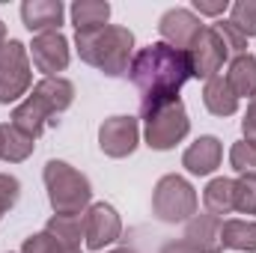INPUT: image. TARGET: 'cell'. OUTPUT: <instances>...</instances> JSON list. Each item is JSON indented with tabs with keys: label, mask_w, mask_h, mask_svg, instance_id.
Masks as SVG:
<instances>
[{
	"label": "cell",
	"mask_w": 256,
	"mask_h": 253,
	"mask_svg": "<svg viewBox=\"0 0 256 253\" xmlns=\"http://www.w3.org/2000/svg\"><path fill=\"white\" fill-rule=\"evenodd\" d=\"M188 78H191L188 51H176L167 42H152L140 48L128 66V80L140 92V114L176 102Z\"/></svg>",
	"instance_id": "1"
},
{
	"label": "cell",
	"mask_w": 256,
	"mask_h": 253,
	"mask_svg": "<svg viewBox=\"0 0 256 253\" xmlns=\"http://www.w3.org/2000/svg\"><path fill=\"white\" fill-rule=\"evenodd\" d=\"M74 45H78V54L84 63L98 68L108 78L128 74V66L134 60L131 57L134 54V33L128 27H116V24L90 30V33H78Z\"/></svg>",
	"instance_id": "2"
},
{
	"label": "cell",
	"mask_w": 256,
	"mask_h": 253,
	"mask_svg": "<svg viewBox=\"0 0 256 253\" xmlns=\"http://www.w3.org/2000/svg\"><path fill=\"white\" fill-rule=\"evenodd\" d=\"M42 179H45L54 214H84L90 208V200H92L90 179L80 170H74L72 164L48 161L42 170Z\"/></svg>",
	"instance_id": "3"
},
{
	"label": "cell",
	"mask_w": 256,
	"mask_h": 253,
	"mask_svg": "<svg viewBox=\"0 0 256 253\" xmlns=\"http://www.w3.org/2000/svg\"><path fill=\"white\" fill-rule=\"evenodd\" d=\"M152 212L164 224H188L196 214V190L188 179L170 173L161 176L152 190Z\"/></svg>",
	"instance_id": "4"
},
{
	"label": "cell",
	"mask_w": 256,
	"mask_h": 253,
	"mask_svg": "<svg viewBox=\"0 0 256 253\" xmlns=\"http://www.w3.org/2000/svg\"><path fill=\"white\" fill-rule=\"evenodd\" d=\"M146 120V146L149 149H173L176 143H182L191 131V120H188V110L185 104L176 98V102H167L149 114H143Z\"/></svg>",
	"instance_id": "5"
},
{
	"label": "cell",
	"mask_w": 256,
	"mask_h": 253,
	"mask_svg": "<svg viewBox=\"0 0 256 253\" xmlns=\"http://www.w3.org/2000/svg\"><path fill=\"white\" fill-rule=\"evenodd\" d=\"M33 80L27 48L18 39H9L0 48V104H12L21 96H27Z\"/></svg>",
	"instance_id": "6"
},
{
	"label": "cell",
	"mask_w": 256,
	"mask_h": 253,
	"mask_svg": "<svg viewBox=\"0 0 256 253\" xmlns=\"http://www.w3.org/2000/svg\"><path fill=\"white\" fill-rule=\"evenodd\" d=\"M188 60H191V78L212 80L214 74H220L224 63L230 60V51L224 48V42L214 33V27H202L196 42L188 48Z\"/></svg>",
	"instance_id": "7"
},
{
	"label": "cell",
	"mask_w": 256,
	"mask_h": 253,
	"mask_svg": "<svg viewBox=\"0 0 256 253\" xmlns=\"http://www.w3.org/2000/svg\"><path fill=\"white\" fill-rule=\"evenodd\" d=\"M84 232H86V248L102 250L114 244L122 232V220L110 202H92L84 212Z\"/></svg>",
	"instance_id": "8"
},
{
	"label": "cell",
	"mask_w": 256,
	"mask_h": 253,
	"mask_svg": "<svg viewBox=\"0 0 256 253\" xmlns=\"http://www.w3.org/2000/svg\"><path fill=\"white\" fill-rule=\"evenodd\" d=\"M140 143V128L134 116H110L98 128V146L108 158H128Z\"/></svg>",
	"instance_id": "9"
},
{
	"label": "cell",
	"mask_w": 256,
	"mask_h": 253,
	"mask_svg": "<svg viewBox=\"0 0 256 253\" xmlns=\"http://www.w3.org/2000/svg\"><path fill=\"white\" fill-rule=\"evenodd\" d=\"M158 33H161V39L170 48L188 51L196 42V36L202 33V21L194 15L191 9H167L161 15V21H158Z\"/></svg>",
	"instance_id": "10"
},
{
	"label": "cell",
	"mask_w": 256,
	"mask_h": 253,
	"mask_svg": "<svg viewBox=\"0 0 256 253\" xmlns=\"http://www.w3.org/2000/svg\"><path fill=\"white\" fill-rule=\"evenodd\" d=\"M30 57H33V66L45 78H57V72H63L68 66V42H66V36L60 30L39 33L30 45Z\"/></svg>",
	"instance_id": "11"
},
{
	"label": "cell",
	"mask_w": 256,
	"mask_h": 253,
	"mask_svg": "<svg viewBox=\"0 0 256 253\" xmlns=\"http://www.w3.org/2000/svg\"><path fill=\"white\" fill-rule=\"evenodd\" d=\"M57 122H60L57 114H54L36 92H30V96L12 110V126L18 128V131H24L27 137H33V140L42 137L45 128H54Z\"/></svg>",
	"instance_id": "12"
},
{
	"label": "cell",
	"mask_w": 256,
	"mask_h": 253,
	"mask_svg": "<svg viewBox=\"0 0 256 253\" xmlns=\"http://www.w3.org/2000/svg\"><path fill=\"white\" fill-rule=\"evenodd\" d=\"M220 158H224L220 140L212 137V134H206V137L194 140L191 146L185 149L182 167H185L188 173H194V176H208V173H214V170L220 167Z\"/></svg>",
	"instance_id": "13"
},
{
	"label": "cell",
	"mask_w": 256,
	"mask_h": 253,
	"mask_svg": "<svg viewBox=\"0 0 256 253\" xmlns=\"http://www.w3.org/2000/svg\"><path fill=\"white\" fill-rule=\"evenodd\" d=\"M63 3L60 0H27L21 6V21L30 33H54L63 24Z\"/></svg>",
	"instance_id": "14"
},
{
	"label": "cell",
	"mask_w": 256,
	"mask_h": 253,
	"mask_svg": "<svg viewBox=\"0 0 256 253\" xmlns=\"http://www.w3.org/2000/svg\"><path fill=\"white\" fill-rule=\"evenodd\" d=\"M220 226L224 220L214 218V214H194L185 226V244H191L196 253H220Z\"/></svg>",
	"instance_id": "15"
},
{
	"label": "cell",
	"mask_w": 256,
	"mask_h": 253,
	"mask_svg": "<svg viewBox=\"0 0 256 253\" xmlns=\"http://www.w3.org/2000/svg\"><path fill=\"white\" fill-rule=\"evenodd\" d=\"M202 104L214 116H232L238 110V96L232 92L226 74H214L212 80H206V86H202Z\"/></svg>",
	"instance_id": "16"
},
{
	"label": "cell",
	"mask_w": 256,
	"mask_h": 253,
	"mask_svg": "<svg viewBox=\"0 0 256 253\" xmlns=\"http://www.w3.org/2000/svg\"><path fill=\"white\" fill-rule=\"evenodd\" d=\"M68 15H72V24H74L78 33H90V30L108 27L110 3H104V0H78V3H72Z\"/></svg>",
	"instance_id": "17"
},
{
	"label": "cell",
	"mask_w": 256,
	"mask_h": 253,
	"mask_svg": "<svg viewBox=\"0 0 256 253\" xmlns=\"http://www.w3.org/2000/svg\"><path fill=\"white\" fill-rule=\"evenodd\" d=\"M33 92L60 116L63 110H68L72 108V102H74V84L72 80H66V78H42L36 86H33Z\"/></svg>",
	"instance_id": "18"
},
{
	"label": "cell",
	"mask_w": 256,
	"mask_h": 253,
	"mask_svg": "<svg viewBox=\"0 0 256 253\" xmlns=\"http://www.w3.org/2000/svg\"><path fill=\"white\" fill-rule=\"evenodd\" d=\"M226 80L238 98H256V57H250V54L236 57L230 63Z\"/></svg>",
	"instance_id": "19"
},
{
	"label": "cell",
	"mask_w": 256,
	"mask_h": 253,
	"mask_svg": "<svg viewBox=\"0 0 256 253\" xmlns=\"http://www.w3.org/2000/svg\"><path fill=\"white\" fill-rule=\"evenodd\" d=\"M202 202H206V212L214 214V218H224L230 212H236V200H232V179L226 176H218L212 179L206 190H202Z\"/></svg>",
	"instance_id": "20"
},
{
	"label": "cell",
	"mask_w": 256,
	"mask_h": 253,
	"mask_svg": "<svg viewBox=\"0 0 256 253\" xmlns=\"http://www.w3.org/2000/svg\"><path fill=\"white\" fill-rule=\"evenodd\" d=\"M33 137H27L24 131H18L15 126H3L0 134V161H9V164H21L33 155Z\"/></svg>",
	"instance_id": "21"
},
{
	"label": "cell",
	"mask_w": 256,
	"mask_h": 253,
	"mask_svg": "<svg viewBox=\"0 0 256 253\" xmlns=\"http://www.w3.org/2000/svg\"><path fill=\"white\" fill-rule=\"evenodd\" d=\"M220 244L242 253L256 250V224L254 220H224L220 226Z\"/></svg>",
	"instance_id": "22"
},
{
	"label": "cell",
	"mask_w": 256,
	"mask_h": 253,
	"mask_svg": "<svg viewBox=\"0 0 256 253\" xmlns=\"http://www.w3.org/2000/svg\"><path fill=\"white\" fill-rule=\"evenodd\" d=\"M45 232H51L57 242H63L68 248H80V238H86V232H84V214H54L48 220Z\"/></svg>",
	"instance_id": "23"
},
{
	"label": "cell",
	"mask_w": 256,
	"mask_h": 253,
	"mask_svg": "<svg viewBox=\"0 0 256 253\" xmlns=\"http://www.w3.org/2000/svg\"><path fill=\"white\" fill-rule=\"evenodd\" d=\"M214 27V33L220 36V42H224V48L230 51V57L236 60V57H242V54H248V36L232 24V21H218V24H212Z\"/></svg>",
	"instance_id": "24"
},
{
	"label": "cell",
	"mask_w": 256,
	"mask_h": 253,
	"mask_svg": "<svg viewBox=\"0 0 256 253\" xmlns=\"http://www.w3.org/2000/svg\"><path fill=\"white\" fill-rule=\"evenodd\" d=\"M232 200H236V212L256 214V176H238L232 182Z\"/></svg>",
	"instance_id": "25"
},
{
	"label": "cell",
	"mask_w": 256,
	"mask_h": 253,
	"mask_svg": "<svg viewBox=\"0 0 256 253\" xmlns=\"http://www.w3.org/2000/svg\"><path fill=\"white\" fill-rule=\"evenodd\" d=\"M230 164L238 176H256V146L248 140L232 143L230 149Z\"/></svg>",
	"instance_id": "26"
},
{
	"label": "cell",
	"mask_w": 256,
	"mask_h": 253,
	"mask_svg": "<svg viewBox=\"0 0 256 253\" xmlns=\"http://www.w3.org/2000/svg\"><path fill=\"white\" fill-rule=\"evenodd\" d=\"M21 253H80V248H68L63 242H57L51 232H36V236H30L27 242H24V248Z\"/></svg>",
	"instance_id": "27"
},
{
	"label": "cell",
	"mask_w": 256,
	"mask_h": 253,
	"mask_svg": "<svg viewBox=\"0 0 256 253\" xmlns=\"http://www.w3.org/2000/svg\"><path fill=\"white\" fill-rule=\"evenodd\" d=\"M230 21L250 39L256 36V0H236L230 9Z\"/></svg>",
	"instance_id": "28"
},
{
	"label": "cell",
	"mask_w": 256,
	"mask_h": 253,
	"mask_svg": "<svg viewBox=\"0 0 256 253\" xmlns=\"http://www.w3.org/2000/svg\"><path fill=\"white\" fill-rule=\"evenodd\" d=\"M21 196V182L9 173H0V214H6Z\"/></svg>",
	"instance_id": "29"
},
{
	"label": "cell",
	"mask_w": 256,
	"mask_h": 253,
	"mask_svg": "<svg viewBox=\"0 0 256 253\" xmlns=\"http://www.w3.org/2000/svg\"><path fill=\"white\" fill-rule=\"evenodd\" d=\"M242 131H244V140L256 146V98H250V104H248V114L242 120Z\"/></svg>",
	"instance_id": "30"
},
{
	"label": "cell",
	"mask_w": 256,
	"mask_h": 253,
	"mask_svg": "<svg viewBox=\"0 0 256 253\" xmlns=\"http://www.w3.org/2000/svg\"><path fill=\"white\" fill-rule=\"evenodd\" d=\"M194 12H200V15H224L226 0H194Z\"/></svg>",
	"instance_id": "31"
},
{
	"label": "cell",
	"mask_w": 256,
	"mask_h": 253,
	"mask_svg": "<svg viewBox=\"0 0 256 253\" xmlns=\"http://www.w3.org/2000/svg\"><path fill=\"white\" fill-rule=\"evenodd\" d=\"M161 253H196L191 244H185V242H170V244H164Z\"/></svg>",
	"instance_id": "32"
},
{
	"label": "cell",
	"mask_w": 256,
	"mask_h": 253,
	"mask_svg": "<svg viewBox=\"0 0 256 253\" xmlns=\"http://www.w3.org/2000/svg\"><path fill=\"white\" fill-rule=\"evenodd\" d=\"M3 45H6V24L0 21V48H3Z\"/></svg>",
	"instance_id": "33"
},
{
	"label": "cell",
	"mask_w": 256,
	"mask_h": 253,
	"mask_svg": "<svg viewBox=\"0 0 256 253\" xmlns=\"http://www.w3.org/2000/svg\"><path fill=\"white\" fill-rule=\"evenodd\" d=\"M110 253H134V250H128V248H120V250H110Z\"/></svg>",
	"instance_id": "34"
},
{
	"label": "cell",
	"mask_w": 256,
	"mask_h": 253,
	"mask_svg": "<svg viewBox=\"0 0 256 253\" xmlns=\"http://www.w3.org/2000/svg\"><path fill=\"white\" fill-rule=\"evenodd\" d=\"M0 134H3V126H0Z\"/></svg>",
	"instance_id": "35"
},
{
	"label": "cell",
	"mask_w": 256,
	"mask_h": 253,
	"mask_svg": "<svg viewBox=\"0 0 256 253\" xmlns=\"http://www.w3.org/2000/svg\"><path fill=\"white\" fill-rule=\"evenodd\" d=\"M0 218H3V214H0Z\"/></svg>",
	"instance_id": "36"
}]
</instances>
